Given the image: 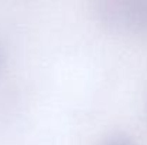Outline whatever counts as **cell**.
<instances>
[{"mask_svg": "<svg viewBox=\"0 0 147 145\" xmlns=\"http://www.w3.org/2000/svg\"><path fill=\"white\" fill-rule=\"evenodd\" d=\"M94 13L101 24L113 31L147 34V1H98Z\"/></svg>", "mask_w": 147, "mask_h": 145, "instance_id": "obj_1", "label": "cell"}, {"mask_svg": "<svg viewBox=\"0 0 147 145\" xmlns=\"http://www.w3.org/2000/svg\"><path fill=\"white\" fill-rule=\"evenodd\" d=\"M103 145H134V144H133L130 140H127V138H120V137H117V138L107 140Z\"/></svg>", "mask_w": 147, "mask_h": 145, "instance_id": "obj_2", "label": "cell"}, {"mask_svg": "<svg viewBox=\"0 0 147 145\" xmlns=\"http://www.w3.org/2000/svg\"><path fill=\"white\" fill-rule=\"evenodd\" d=\"M1 65H3V54L0 51V70H1Z\"/></svg>", "mask_w": 147, "mask_h": 145, "instance_id": "obj_3", "label": "cell"}]
</instances>
